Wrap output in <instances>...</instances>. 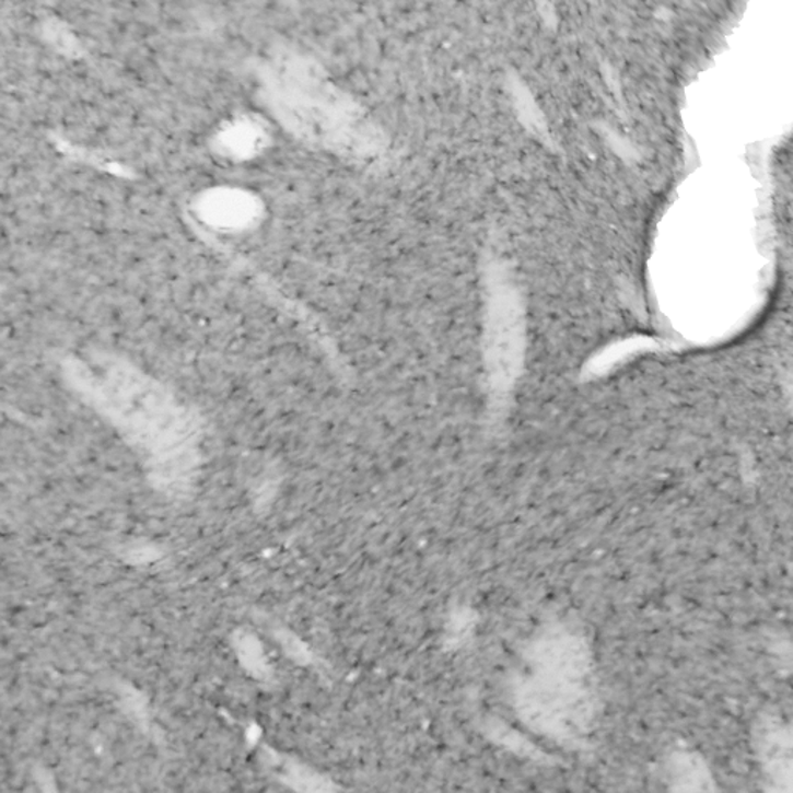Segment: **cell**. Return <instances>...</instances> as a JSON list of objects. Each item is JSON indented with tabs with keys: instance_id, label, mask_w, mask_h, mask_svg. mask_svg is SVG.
Wrapping results in <instances>:
<instances>
[{
	"instance_id": "cell-2",
	"label": "cell",
	"mask_w": 793,
	"mask_h": 793,
	"mask_svg": "<svg viewBox=\"0 0 793 793\" xmlns=\"http://www.w3.org/2000/svg\"><path fill=\"white\" fill-rule=\"evenodd\" d=\"M669 780L676 783L679 791H709L710 773L702 759L695 755L679 754L674 755L669 759L668 769Z\"/></svg>"
},
{
	"instance_id": "cell-1",
	"label": "cell",
	"mask_w": 793,
	"mask_h": 793,
	"mask_svg": "<svg viewBox=\"0 0 793 793\" xmlns=\"http://www.w3.org/2000/svg\"><path fill=\"white\" fill-rule=\"evenodd\" d=\"M759 757L766 773L778 784L791 785V732L783 724L767 721L757 732Z\"/></svg>"
}]
</instances>
